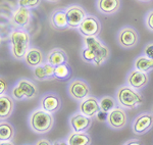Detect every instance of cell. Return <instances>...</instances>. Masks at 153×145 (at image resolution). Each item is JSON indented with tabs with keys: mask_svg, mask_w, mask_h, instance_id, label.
Segmentation results:
<instances>
[{
	"mask_svg": "<svg viewBox=\"0 0 153 145\" xmlns=\"http://www.w3.org/2000/svg\"><path fill=\"white\" fill-rule=\"evenodd\" d=\"M30 34L26 30L14 29L9 35L12 56L16 60H24L25 55L30 49Z\"/></svg>",
	"mask_w": 153,
	"mask_h": 145,
	"instance_id": "obj_1",
	"label": "cell"
},
{
	"mask_svg": "<svg viewBox=\"0 0 153 145\" xmlns=\"http://www.w3.org/2000/svg\"><path fill=\"white\" fill-rule=\"evenodd\" d=\"M117 105L125 109H134L144 102V97L138 90L128 85L120 86L115 94Z\"/></svg>",
	"mask_w": 153,
	"mask_h": 145,
	"instance_id": "obj_2",
	"label": "cell"
},
{
	"mask_svg": "<svg viewBox=\"0 0 153 145\" xmlns=\"http://www.w3.org/2000/svg\"><path fill=\"white\" fill-rule=\"evenodd\" d=\"M31 129L37 134H46L54 126V117L52 114L45 112L42 109H35L29 117Z\"/></svg>",
	"mask_w": 153,
	"mask_h": 145,
	"instance_id": "obj_3",
	"label": "cell"
},
{
	"mask_svg": "<svg viewBox=\"0 0 153 145\" xmlns=\"http://www.w3.org/2000/svg\"><path fill=\"white\" fill-rule=\"evenodd\" d=\"M84 46L89 47L95 54L94 65L101 67L110 57V50L98 37H84Z\"/></svg>",
	"mask_w": 153,
	"mask_h": 145,
	"instance_id": "obj_4",
	"label": "cell"
},
{
	"mask_svg": "<svg viewBox=\"0 0 153 145\" xmlns=\"http://www.w3.org/2000/svg\"><path fill=\"white\" fill-rule=\"evenodd\" d=\"M38 94V88L33 81L29 79H21L11 90V96L14 100L33 99Z\"/></svg>",
	"mask_w": 153,
	"mask_h": 145,
	"instance_id": "obj_5",
	"label": "cell"
},
{
	"mask_svg": "<svg viewBox=\"0 0 153 145\" xmlns=\"http://www.w3.org/2000/svg\"><path fill=\"white\" fill-rule=\"evenodd\" d=\"M139 33L132 26L123 27L117 33V44L122 48L132 49L139 43Z\"/></svg>",
	"mask_w": 153,
	"mask_h": 145,
	"instance_id": "obj_6",
	"label": "cell"
},
{
	"mask_svg": "<svg viewBox=\"0 0 153 145\" xmlns=\"http://www.w3.org/2000/svg\"><path fill=\"white\" fill-rule=\"evenodd\" d=\"M101 22L97 16L93 14H87L78 30L83 37H98L101 32Z\"/></svg>",
	"mask_w": 153,
	"mask_h": 145,
	"instance_id": "obj_7",
	"label": "cell"
},
{
	"mask_svg": "<svg viewBox=\"0 0 153 145\" xmlns=\"http://www.w3.org/2000/svg\"><path fill=\"white\" fill-rule=\"evenodd\" d=\"M66 19H68V25L70 29H78L84 19L87 16V11L83 6L79 4H71L65 8Z\"/></svg>",
	"mask_w": 153,
	"mask_h": 145,
	"instance_id": "obj_8",
	"label": "cell"
},
{
	"mask_svg": "<svg viewBox=\"0 0 153 145\" xmlns=\"http://www.w3.org/2000/svg\"><path fill=\"white\" fill-rule=\"evenodd\" d=\"M106 124L113 130H122L128 124V115L125 109L117 106L106 115Z\"/></svg>",
	"mask_w": 153,
	"mask_h": 145,
	"instance_id": "obj_9",
	"label": "cell"
},
{
	"mask_svg": "<svg viewBox=\"0 0 153 145\" xmlns=\"http://www.w3.org/2000/svg\"><path fill=\"white\" fill-rule=\"evenodd\" d=\"M68 92L73 99L80 102L90 95V86L82 79H75L68 84Z\"/></svg>",
	"mask_w": 153,
	"mask_h": 145,
	"instance_id": "obj_10",
	"label": "cell"
},
{
	"mask_svg": "<svg viewBox=\"0 0 153 145\" xmlns=\"http://www.w3.org/2000/svg\"><path fill=\"white\" fill-rule=\"evenodd\" d=\"M153 127L152 112H142L134 119L132 123L133 133L136 135H144L149 132Z\"/></svg>",
	"mask_w": 153,
	"mask_h": 145,
	"instance_id": "obj_11",
	"label": "cell"
},
{
	"mask_svg": "<svg viewBox=\"0 0 153 145\" xmlns=\"http://www.w3.org/2000/svg\"><path fill=\"white\" fill-rule=\"evenodd\" d=\"M126 82H127V85L132 87L133 89L141 90L146 87L149 83V76L147 73H143L141 71L133 68L127 75Z\"/></svg>",
	"mask_w": 153,
	"mask_h": 145,
	"instance_id": "obj_12",
	"label": "cell"
},
{
	"mask_svg": "<svg viewBox=\"0 0 153 145\" xmlns=\"http://www.w3.org/2000/svg\"><path fill=\"white\" fill-rule=\"evenodd\" d=\"M79 110H80L81 114L88 117H96L98 114L101 112L100 105H99V99H97L94 96L86 97L85 99H83L82 101H80L79 104Z\"/></svg>",
	"mask_w": 153,
	"mask_h": 145,
	"instance_id": "obj_13",
	"label": "cell"
},
{
	"mask_svg": "<svg viewBox=\"0 0 153 145\" xmlns=\"http://www.w3.org/2000/svg\"><path fill=\"white\" fill-rule=\"evenodd\" d=\"M32 21V12L31 9L26 7L19 6L12 13L11 22L16 29H22L26 30V28L29 26Z\"/></svg>",
	"mask_w": 153,
	"mask_h": 145,
	"instance_id": "obj_14",
	"label": "cell"
},
{
	"mask_svg": "<svg viewBox=\"0 0 153 145\" xmlns=\"http://www.w3.org/2000/svg\"><path fill=\"white\" fill-rule=\"evenodd\" d=\"M40 106L42 109L49 114H55L61 107V99L55 93H46L41 97Z\"/></svg>",
	"mask_w": 153,
	"mask_h": 145,
	"instance_id": "obj_15",
	"label": "cell"
},
{
	"mask_svg": "<svg viewBox=\"0 0 153 145\" xmlns=\"http://www.w3.org/2000/svg\"><path fill=\"white\" fill-rule=\"evenodd\" d=\"M92 125V119L80 112L74 114L70 117V126L74 132H87Z\"/></svg>",
	"mask_w": 153,
	"mask_h": 145,
	"instance_id": "obj_16",
	"label": "cell"
},
{
	"mask_svg": "<svg viewBox=\"0 0 153 145\" xmlns=\"http://www.w3.org/2000/svg\"><path fill=\"white\" fill-rule=\"evenodd\" d=\"M122 7V0H96V8L104 16H113Z\"/></svg>",
	"mask_w": 153,
	"mask_h": 145,
	"instance_id": "obj_17",
	"label": "cell"
},
{
	"mask_svg": "<svg viewBox=\"0 0 153 145\" xmlns=\"http://www.w3.org/2000/svg\"><path fill=\"white\" fill-rule=\"evenodd\" d=\"M24 61L28 67L34 68L45 62V56L41 49L37 47H30L28 52L25 55Z\"/></svg>",
	"mask_w": 153,
	"mask_h": 145,
	"instance_id": "obj_18",
	"label": "cell"
},
{
	"mask_svg": "<svg viewBox=\"0 0 153 145\" xmlns=\"http://www.w3.org/2000/svg\"><path fill=\"white\" fill-rule=\"evenodd\" d=\"M14 110V99L7 94L0 95V121H6Z\"/></svg>",
	"mask_w": 153,
	"mask_h": 145,
	"instance_id": "obj_19",
	"label": "cell"
},
{
	"mask_svg": "<svg viewBox=\"0 0 153 145\" xmlns=\"http://www.w3.org/2000/svg\"><path fill=\"white\" fill-rule=\"evenodd\" d=\"M68 54L63 49L55 47L52 50L49 51V53L46 56V61L53 67H57V65H63V63H68Z\"/></svg>",
	"mask_w": 153,
	"mask_h": 145,
	"instance_id": "obj_20",
	"label": "cell"
},
{
	"mask_svg": "<svg viewBox=\"0 0 153 145\" xmlns=\"http://www.w3.org/2000/svg\"><path fill=\"white\" fill-rule=\"evenodd\" d=\"M50 24L54 29L57 30H63V29H68V19H66V14L65 9H56L52 13L50 14Z\"/></svg>",
	"mask_w": 153,
	"mask_h": 145,
	"instance_id": "obj_21",
	"label": "cell"
},
{
	"mask_svg": "<svg viewBox=\"0 0 153 145\" xmlns=\"http://www.w3.org/2000/svg\"><path fill=\"white\" fill-rule=\"evenodd\" d=\"M68 145H90L92 142L90 134L88 132H71L68 136Z\"/></svg>",
	"mask_w": 153,
	"mask_h": 145,
	"instance_id": "obj_22",
	"label": "cell"
},
{
	"mask_svg": "<svg viewBox=\"0 0 153 145\" xmlns=\"http://www.w3.org/2000/svg\"><path fill=\"white\" fill-rule=\"evenodd\" d=\"M134 68L143 73H149L153 70V59L144 54L137 56V58L134 60Z\"/></svg>",
	"mask_w": 153,
	"mask_h": 145,
	"instance_id": "obj_23",
	"label": "cell"
},
{
	"mask_svg": "<svg viewBox=\"0 0 153 145\" xmlns=\"http://www.w3.org/2000/svg\"><path fill=\"white\" fill-rule=\"evenodd\" d=\"M14 135H16V131H14V128L10 123H0V142L11 141L13 139Z\"/></svg>",
	"mask_w": 153,
	"mask_h": 145,
	"instance_id": "obj_24",
	"label": "cell"
},
{
	"mask_svg": "<svg viewBox=\"0 0 153 145\" xmlns=\"http://www.w3.org/2000/svg\"><path fill=\"white\" fill-rule=\"evenodd\" d=\"M99 105L101 112L107 115L108 112H110L113 109H115L117 106V102L113 97L103 96L99 99Z\"/></svg>",
	"mask_w": 153,
	"mask_h": 145,
	"instance_id": "obj_25",
	"label": "cell"
},
{
	"mask_svg": "<svg viewBox=\"0 0 153 145\" xmlns=\"http://www.w3.org/2000/svg\"><path fill=\"white\" fill-rule=\"evenodd\" d=\"M71 68L68 63H63V65L55 67L54 78H56L57 80L66 81L71 78Z\"/></svg>",
	"mask_w": 153,
	"mask_h": 145,
	"instance_id": "obj_26",
	"label": "cell"
},
{
	"mask_svg": "<svg viewBox=\"0 0 153 145\" xmlns=\"http://www.w3.org/2000/svg\"><path fill=\"white\" fill-rule=\"evenodd\" d=\"M81 57L82 59L87 63H93L94 65L95 62V54L92 50H91L89 47H86L84 46L81 50Z\"/></svg>",
	"mask_w": 153,
	"mask_h": 145,
	"instance_id": "obj_27",
	"label": "cell"
},
{
	"mask_svg": "<svg viewBox=\"0 0 153 145\" xmlns=\"http://www.w3.org/2000/svg\"><path fill=\"white\" fill-rule=\"evenodd\" d=\"M41 2H42V0H19L18 4H19V6L26 7V8H29V9H34V8L39 7Z\"/></svg>",
	"mask_w": 153,
	"mask_h": 145,
	"instance_id": "obj_28",
	"label": "cell"
},
{
	"mask_svg": "<svg viewBox=\"0 0 153 145\" xmlns=\"http://www.w3.org/2000/svg\"><path fill=\"white\" fill-rule=\"evenodd\" d=\"M33 74H34V77L35 79H37L38 81H45L48 80L47 75H46L45 72V68H44V65H38V67L34 68H33Z\"/></svg>",
	"mask_w": 153,
	"mask_h": 145,
	"instance_id": "obj_29",
	"label": "cell"
},
{
	"mask_svg": "<svg viewBox=\"0 0 153 145\" xmlns=\"http://www.w3.org/2000/svg\"><path fill=\"white\" fill-rule=\"evenodd\" d=\"M144 23H145V27L147 28V30H149L150 32H153V9L149 10L145 14Z\"/></svg>",
	"mask_w": 153,
	"mask_h": 145,
	"instance_id": "obj_30",
	"label": "cell"
},
{
	"mask_svg": "<svg viewBox=\"0 0 153 145\" xmlns=\"http://www.w3.org/2000/svg\"><path fill=\"white\" fill-rule=\"evenodd\" d=\"M43 65H44V68H45V72H46V75H47L48 80L54 78V74H55V67H53L52 65L48 63L47 61H45V62L43 63Z\"/></svg>",
	"mask_w": 153,
	"mask_h": 145,
	"instance_id": "obj_31",
	"label": "cell"
},
{
	"mask_svg": "<svg viewBox=\"0 0 153 145\" xmlns=\"http://www.w3.org/2000/svg\"><path fill=\"white\" fill-rule=\"evenodd\" d=\"M143 54L153 59V42H150L145 45L144 49H143Z\"/></svg>",
	"mask_w": 153,
	"mask_h": 145,
	"instance_id": "obj_32",
	"label": "cell"
},
{
	"mask_svg": "<svg viewBox=\"0 0 153 145\" xmlns=\"http://www.w3.org/2000/svg\"><path fill=\"white\" fill-rule=\"evenodd\" d=\"M7 89H8V84L5 78L0 77V95L6 94Z\"/></svg>",
	"mask_w": 153,
	"mask_h": 145,
	"instance_id": "obj_33",
	"label": "cell"
},
{
	"mask_svg": "<svg viewBox=\"0 0 153 145\" xmlns=\"http://www.w3.org/2000/svg\"><path fill=\"white\" fill-rule=\"evenodd\" d=\"M124 145H143V143L138 139H131L129 141H127Z\"/></svg>",
	"mask_w": 153,
	"mask_h": 145,
	"instance_id": "obj_34",
	"label": "cell"
},
{
	"mask_svg": "<svg viewBox=\"0 0 153 145\" xmlns=\"http://www.w3.org/2000/svg\"><path fill=\"white\" fill-rule=\"evenodd\" d=\"M35 145H52L50 143V141H49L48 139H45V138H42L40 140H38V141L36 142Z\"/></svg>",
	"mask_w": 153,
	"mask_h": 145,
	"instance_id": "obj_35",
	"label": "cell"
},
{
	"mask_svg": "<svg viewBox=\"0 0 153 145\" xmlns=\"http://www.w3.org/2000/svg\"><path fill=\"white\" fill-rule=\"evenodd\" d=\"M52 145H68V143L65 140H58V141L53 142Z\"/></svg>",
	"mask_w": 153,
	"mask_h": 145,
	"instance_id": "obj_36",
	"label": "cell"
},
{
	"mask_svg": "<svg viewBox=\"0 0 153 145\" xmlns=\"http://www.w3.org/2000/svg\"><path fill=\"white\" fill-rule=\"evenodd\" d=\"M0 145H14L11 141H3L0 142Z\"/></svg>",
	"mask_w": 153,
	"mask_h": 145,
	"instance_id": "obj_37",
	"label": "cell"
},
{
	"mask_svg": "<svg viewBox=\"0 0 153 145\" xmlns=\"http://www.w3.org/2000/svg\"><path fill=\"white\" fill-rule=\"evenodd\" d=\"M46 1H48V2H51V3H56V2L60 1V0H46Z\"/></svg>",
	"mask_w": 153,
	"mask_h": 145,
	"instance_id": "obj_38",
	"label": "cell"
},
{
	"mask_svg": "<svg viewBox=\"0 0 153 145\" xmlns=\"http://www.w3.org/2000/svg\"><path fill=\"white\" fill-rule=\"evenodd\" d=\"M138 1H141V2H145V3H147V2H151L152 0H138Z\"/></svg>",
	"mask_w": 153,
	"mask_h": 145,
	"instance_id": "obj_39",
	"label": "cell"
},
{
	"mask_svg": "<svg viewBox=\"0 0 153 145\" xmlns=\"http://www.w3.org/2000/svg\"><path fill=\"white\" fill-rule=\"evenodd\" d=\"M1 43H2V37L0 35V45H1Z\"/></svg>",
	"mask_w": 153,
	"mask_h": 145,
	"instance_id": "obj_40",
	"label": "cell"
},
{
	"mask_svg": "<svg viewBox=\"0 0 153 145\" xmlns=\"http://www.w3.org/2000/svg\"><path fill=\"white\" fill-rule=\"evenodd\" d=\"M152 114H153V109H152Z\"/></svg>",
	"mask_w": 153,
	"mask_h": 145,
	"instance_id": "obj_41",
	"label": "cell"
}]
</instances>
